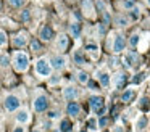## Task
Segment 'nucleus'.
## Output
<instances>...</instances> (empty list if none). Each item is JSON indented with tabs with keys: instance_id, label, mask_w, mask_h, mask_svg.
I'll list each match as a JSON object with an SVG mask.
<instances>
[{
	"instance_id": "nucleus-42",
	"label": "nucleus",
	"mask_w": 150,
	"mask_h": 132,
	"mask_svg": "<svg viewBox=\"0 0 150 132\" xmlns=\"http://www.w3.org/2000/svg\"><path fill=\"white\" fill-rule=\"evenodd\" d=\"M49 118H50V119H55V118H58V111H50Z\"/></svg>"
},
{
	"instance_id": "nucleus-44",
	"label": "nucleus",
	"mask_w": 150,
	"mask_h": 132,
	"mask_svg": "<svg viewBox=\"0 0 150 132\" xmlns=\"http://www.w3.org/2000/svg\"><path fill=\"white\" fill-rule=\"evenodd\" d=\"M2 8H4V5H2V0H0V11H2Z\"/></svg>"
},
{
	"instance_id": "nucleus-25",
	"label": "nucleus",
	"mask_w": 150,
	"mask_h": 132,
	"mask_svg": "<svg viewBox=\"0 0 150 132\" xmlns=\"http://www.w3.org/2000/svg\"><path fill=\"white\" fill-rule=\"evenodd\" d=\"M8 5L13 6V8H21V6H24V3H26V0H7Z\"/></svg>"
},
{
	"instance_id": "nucleus-16",
	"label": "nucleus",
	"mask_w": 150,
	"mask_h": 132,
	"mask_svg": "<svg viewBox=\"0 0 150 132\" xmlns=\"http://www.w3.org/2000/svg\"><path fill=\"white\" fill-rule=\"evenodd\" d=\"M63 97H65V100H68V102L69 100H76L79 97V92L74 85H68V87L63 89Z\"/></svg>"
},
{
	"instance_id": "nucleus-47",
	"label": "nucleus",
	"mask_w": 150,
	"mask_h": 132,
	"mask_svg": "<svg viewBox=\"0 0 150 132\" xmlns=\"http://www.w3.org/2000/svg\"><path fill=\"white\" fill-rule=\"evenodd\" d=\"M81 132H87V131H81Z\"/></svg>"
},
{
	"instance_id": "nucleus-38",
	"label": "nucleus",
	"mask_w": 150,
	"mask_h": 132,
	"mask_svg": "<svg viewBox=\"0 0 150 132\" xmlns=\"http://www.w3.org/2000/svg\"><path fill=\"white\" fill-rule=\"evenodd\" d=\"M118 61H120V60H118V56H116V55H113V56L110 58V66H116Z\"/></svg>"
},
{
	"instance_id": "nucleus-12",
	"label": "nucleus",
	"mask_w": 150,
	"mask_h": 132,
	"mask_svg": "<svg viewBox=\"0 0 150 132\" xmlns=\"http://www.w3.org/2000/svg\"><path fill=\"white\" fill-rule=\"evenodd\" d=\"M113 23H115V26H116V28L123 29V28H127V26H129L131 19H129V16L124 15V13H118V15L113 18Z\"/></svg>"
},
{
	"instance_id": "nucleus-29",
	"label": "nucleus",
	"mask_w": 150,
	"mask_h": 132,
	"mask_svg": "<svg viewBox=\"0 0 150 132\" xmlns=\"http://www.w3.org/2000/svg\"><path fill=\"white\" fill-rule=\"evenodd\" d=\"M7 42H8V35H7V32H5L4 29H0V47L7 45Z\"/></svg>"
},
{
	"instance_id": "nucleus-22",
	"label": "nucleus",
	"mask_w": 150,
	"mask_h": 132,
	"mask_svg": "<svg viewBox=\"0 0 150 132\" xmlns=\"http://www.w3.org/2000/svg\"><path fill=\"white\" fill-rule=\"evenodd\" d=\"M136 97V92H134L132 89H126L123 92V95H121V102H124V103H129L131 100Z\"/></svg>"
},
{
	"instance_id": "nucleus-20",
	"label": "nucleus",
	"mask_w": 150,
	"mask_h": 132,
	"mask_svg": "<svg viewBox=\"0 0 150 132\" xmlns=\"http://www.w3.org/2000/svg\"><path fill=\"white\" fill-rule=\"evenodd\" d=\"M127 16H129L131 21H137V19L142 16V8H140L139 5H134L132 8L129 10V13H127Z\"/></svg>"
},
{
	"instance_id": "nucleus-24",
	"label": "nucleus",
	"mask_w": 150,
	"mask_h": 132,
	"mask_svg": "<svg viewBox=\"0 0 150 132\" xmlns=\"http://www.w3.org/2000/svg\"><path fill=\"white\" fill-rule=\"evenodd\" d=\"M31 50L33 52H40L42 50V44H40V40L33 39V40H31Z\"/></svg>"
},
{
	"instance_id": "nucleus-21",
	"label": "nucleus",
	"mask_w": 150,
	"mask_h": 132,
	"mask_svg": "<svg viewBox=\"0 0 150 132\" xmlns=\"http://www.w3.org/2000/svg\"><path fill=\"white\" fill-rule=\"evenodd\" d=\"M126 60L131 63V66H132V64H137V63H139L140 56H139V53H137V50H127Z\"/></svg>"
},
{
	"instance_id": "nucleus-30",
	"label": "nucleus",
	"mask_w": 150,
	"mask_h": 132,
	"mask_svg": "<svg viewBox=\"0 0 150 132\" xmlns=\"http://www.w3.org/2000/svg\"><path fill=\"white\" fill-rule=\"evenodd\" d=\"M134 5H136V0H123V2H121V6H123L124 10H131Z\"/></svg>"
},
{
	"instance_id": "nucleus-28",
	"label": "nucleus",
	"mask_w": 150,
	"mask_h": 132,
	"mask_svg": "<svg viewBox=\"0 0 150 132\" xmlns=\"http://www.w3.org/2000/svg\"><path fill=\"white\" fill-rule=\"evenodd\" d=\"M78 80L81 84H87V80H89V74L86 73V71H79L78 73Z\"/></svg>"
},
{
	"instance_id": "nucleus-32",
	"label": "nucleus",
	"mask_w": 150,
	"mask_h": 132,
	"mask_svg": "<svg viewBox=\"0 0 150 132\" xmlns=\"http://www.w3.org/2000/svg\"><path fill=\"white\" fill-rule=\"evenodd\" d=\"M139 108H142V109L150 108V103H149V98H147V97H142V98H140V102H139Z\"/></svg>"
},
{
	"instance_id": "nucleus-6",
	"label": "nucleus",
	"mask_w": 150,
	"mask_h": 132,
	"mask_svg": "<svg viewBox=\"0 0 150 132\" xmlns=\"http://www.w3.org/2000/svg\"><path fill=\"white\" fill-rule=\"evenodd\" d=\"M49 60H50V66H52V69H55V71H63L66 68V64H68L66 56H63V55H60V53L53 55V56L49 58Z\"/></svg>"
},
{
	"instance_id": "nucleus-17",
	"label": "nucleus",
	"mask_w": 150,
	"mask_h": 132,
	"mask_svg": "<svg viewBox=\"0 0 150 132\" xmlns=\"http://www.w3.org/2000/svg\"><path fill=\"white\" fill-rule=\"evenodd\" d=\"M29 119H31V114L26 108H21V109L18 108L16 109V121L20 122V124H28Z\"/></svg>"
},
{
	"instance_id": "nucleus-39",
	"label": "nucleus",
	"mask_w": 150,
	"mask_h": 132,
	"mask_svg": "<svg viewBox=\"0 0 150 132\" xmlns=\"http://www.w3.org/2000/svg\"><path fill=\"white\" fill-rule=\"evenodd\" d=\"M121 63H123V66H124V68H126V69H131V68H132V66H131V63H129V61H127V60H126V58H124V60H123V61H121Z\"/></svg>"
},
{
	"instance_id": "nucleus-46",
	"label": "nucleus",
	"mask_w": 150,
	"mask_h": 132,
	"mask_svg": "<svg viewBox=\"0 0 150 132\" xmlns=\"http://www.w3.org/2000/svg\"><path fill=\"white\" fill-rule=\"evenodd\" d=\"M147 2H149V5H150V0H147Z\"/></svg>"
},
{
	"instance_id": "nucleus-4",
	"label": "nucleus",
	"mask_w": 150,
	"mask_h": 132,
	"mask_svg": "<svg viewBox=\"0 0 150 132\" xmlns=\"http://www.w3.org/2000/svg\"><path fill=\"white\" fill-rule=\"evenodd\" d=\"M33 108H34V111H36V113H44V111H47V108H49V97H47L45 93L39 92L36 97H34Z\"/></svg>"
},
{
	"instance_id": "nucleus-43",
	"label": "nucleus",
	"mask_w": 150,
	"mask_h": 132,
	"mask_svg": "<svg viewBox=\"0 0 150 132\" xmlns=\"http://www.w3.org/2000/svg\"><path fill=\"white\" fill-rule=\"evenodd\" d=\"M13 132H23V127H16V129H15Z\"/></svg>"
},
{
	"instance_id": "nucleus-13",
	"label": "nucleus",
	"mask_w": 150,
	"mask_h": 132,
	"mask_svg": "<svg viewBox=\"0 0 150 132\" xmlns=\"http://www.w3.org/2000/svg\"><path fill=\"white\" fill-rule=\"evenodd\" d=\"M66 113H68V116H71V118L79 116L81 114V106H79V103L74 102V100H69L68 105H66Z\"/></svg>"
},
{
	"instance_id": "nucleus-2",
	"label": "nucleus",
	"mask_w": 150,
	"mask_h": 132,
	"mask_svg": "<svg viewBox=\"0 0 150 132\" xmlns=\"http://www.w3.org/2000/svg\"><path fill=\"white\" fill-rule=\"evenodd\" d=\"M126 45H127L126 39H124V35L120 34V32H118V34H113V37L110 39V42H108L110 52H113L115 55H118V53H121V52L126 50Z\"/></svg>"
},
{
	"instance_id": "nucleus-10",
	"label": "nucleus",
	"mask_w": 150,
	"mask_h": 132,
	"mask_svg": "<svg viewBox=\"0 0 150 132\" xmlns=\"http://www.w3.org/2000/svg\"><path fill=\"white\" fill-rule=\"evenodd\" d=\"M28 42H29V34L26 31H20L13 37V45L16 48H23L24 45H28Z\"/></svg>"
},
{
	"instance_id": "nucleus-14",
	"label": "nucleus",
	"mask_w": 150,
	"mask_h": 132,
	"mask_svg": "<svg viewBox=\"0 0 150 132\" xmlns=\"http://www.w3.org/2000/svg\"><path fill=\"white\" fill-rule=\"evenodd\" d=\"M126 82H127V77H126V73H124V71H120V73H116L113 76V84H115L116 89H124Z\"/></svg>"
},
{
	"instance_id": "nucleus-1",
	"label": "nucleus",
	"mask_w": 150,
	"mask_h": 132,
	"mask_svg": "<svg viewBox=\"0 0 150 132\" xmlns=\"http://www.w3.org/2000/svg\"><path fill=\"white\" fill-rule=\"evenodd\" d=\"M11 64H13L16 73L28 71V68H29V56H28V53H24V52H15L13 58H11Z\"/></svg>"
},
{
	"instance_id": "nucleus-7",
	"label": "nucleus",
	"mask_w": 150,
	"mask_h": 132,
	"mask_svg": "<svg viewBox=\"0 0 150 132\" xmlns=\"http://www.w3.org/2000/svg\"><path fill=\"white\" fill-rule=\"evenodd\" d=\"M89 103H91V108L94 109V111L97 113L98 116H102V113L105 111L103 97H100V95H92V97H91V100H89Z\"/></svg>"
},
{
	"instance_id": "nucleus-35",
	"label": "nucleus",
	"mask_w": 150,
	"mask_h": 132,
	"mask_svg": "<svg viewBox=\"0 0 150 132\" xmlns=\"http://www.w3.org/2000/svg\"><path fill=\"white\" fill-rule=\"evenodd\" d=\"M86 50L89 52V53H97V50H98V45H95V44H87L86 45Z\"/></svg>"
},
{
	"instance_id": "nucleus-23",
	"label": "nucleus",
	"mask_w": 150,
	"mask_h": 132,
	"mask_svg": "<svg viewBox=\"0 0 150 132\" xmlns=\"http://www.w3.org/2000/svg\"><path fill=\"white\" fill-rule=\"evenodd\" d=\"M139 40H140V35L137 34V32H134V34L129 35V40H127V44L131 45V48H136L137 45H139Z\"/></svg>"
},
{
	"instance_id": "nucleus-48",
	"label": "nucleus",
	"mask_w": 150,
	"mask_h": 132,
	"mask_svg": "<svg viewBox=\"0 0 150 132\" xmlns=\"http://www.w3.org/2000/svg\"><path fill=\"white\" fill-rule=\"evenodd\" d=\"M105 132H108V131H105Z\"/></svg>"
},
{
	"instance_id": "nucleus-34",
	"label": "nucleus",
	"mask_w": 150,
	"mask_h": 132,
	"mask_svg": "<svg viewBox=\"0 0 150 132\" xmlns=\"http://www.w3.org/2000/svg\"><path fill=\"white\" fill-rule=\"evenodd\" d=\"M29 19H31V11L29 10H23V11H21V21L28 23Z\"/></svg>"
},
{
	"instance_id": "nucleus-19",
	"label": "nucleus",
	"mask_w": 150,
	"mask_h": 132,
	"mask_svg": "<svg viewBox=\"0 0 150 132\" xmlns=\"http://www.w3.org/2000/svg\"><path fill=\"white\" fill-rule=\"evenodd\" d=\"M97 80L100 82L102 87H108L110 85V74L107 71H97Z\"/></svg>"
},
{
	"instance_id": "nucleus-27",
	"label": "nucleus",
	"mask_w": 150,
	"mask_h": 132,
	"mask_svg": "<svg viewBox=\"0 0 150 132\" xmlns=\"http://www.w3.org/2000/svg\"><path fill=\"white\" fill-rule=\"evenodd\" d=\"M8 64H10V56H8L7 53H2V55H0V66L7 68Z\"/></svg>"
},
{
	"instance_id": "nucleus-37",
	"label": "nucleus",
	"mask_w": 150,
	"mask_h": 132,
	"mask_svg": "<svg viewBox=\"0 0 150 132\" xmlns=\"http://www.w3.org/2000/svg\"><path fill=\"white\" fill-rule=\"evenodd\" d=\"M107 124H108V119L107 118H103V116H102V118H98V122H97L98 127H105Z\"/></svg>"
},
{
	"instance_id": "nucleus-15",
	"label": "nucleus",
	"mask_w": 150,
	"mask_h": 132,
	"mask_svg": "<svg viewBox=\"0 0 150 132\" xmlns=\"http://www.w3.org/2000/svg\"><path fill=\"white\" fill-rule=\"evenodd\" d=\"M68 31H69V35H71L73 39H79V37H81V32H82L81 23H79V21H73V23H69Z\"/></svg>"
},
{
	"instance_id": "nucleus-8",
	"label": "nucleus",
	"mask_w": 150,
	"mask_h": 132,
	"mask_svg": "<svg viewBox=\"0 0 150 132\" xmlns=\"http://www.w3.org/2000/svg\"><path fill=\"white\" fill-rule=\"evenodd\" d=\"M82 13L89 19H94L97 16V11H95V6L92 0H82Z\"/></svg>"
},
{
	"instance_id": "nucleus-26",
	"label": "nucleus",
	"mask_w": 150,
	"mask_h": 132,
	"mask_svg": "<svg viewBox=\"0 0 150 132\" xmlns=\"http://www.w3.org/2000/svg\"><path fill=\"white\" fill-rule=\"evenodd\" d=\"M60 131L62 132H71V122L68 121V119H63L62 121V124H60Z\"/></svg>"
},
{
	"instance_id": "nucleus-11",
	"label": "nucleus",
	"mask_w": 150,
	"mask_h": 132,
	"mask_svg": "<svg viewBox=\"0 0 150 132\" xmlns=\"http://www.w3.org/2000/svg\"><path fill=\"white\" fill-rule=\"evenodd\" d=\"M53 35H55V32H53V29L50 28L49 24H44L42 28L39 29V37H40V42H50L53 39Z\"/></svg>"
},
{
	"instance_id": "nucleus-9",
	"label": "nucleus",
	"mask_w": 150,
	"mask_h": 132,
	"mask_svg": "<svg viewBox=\"0 0 150 132\" xmlns=\"http://www.w3.org/2000/svg\"><path fill=\"white\" fill-rule=\"evenodd\" d=\"M68 47H69V35L68 34H60L55 40V48L60 53H63L65 50H68Z\"/></svg>"
},
{
	"instance_id": "nucleus-31",
	"label": "nucleus",
	"mask_w": 150,
	"mask_h": 132,
	"mask_svg": "<svg viewBox=\"0 0 150 132\" xmlns=\"http://www.w3.org/2000/svg\"><path fill=\"white\" fill-rule=\"evenodd\" d=\"M144 79H145V74H144V73H139V74H136V76L131 79V82H132V84H140Z\"/></svg>"
},
{
	"instance_id": "nucleus-40",
	"label": "nucleus",
	"mask_w": 150,
	"mask_h": 132,
	"mask_svg": "<svg viewBox=\"0 0 150 132\" xmlns=\"http://www.w3.org/2000/svg\"><path fill=\"white\" fill-rule=\"evenodd\" d=\"M60 82V76H55V77H50V84H58Z\"/></svg>"
},
{
	"instance_id": "nucleus-18",
	"label": "nucleus",
	"mask_w": 150,
	"mask_h": 132,
	"mask_svg": "<svg viewBox=\"0 0 150 132\" xmlns=\"http://www.w3.org/2000/svg\"><path fill=\"white\" fill-rule=\"evenodd\" d=\"M73 63L78 66H84L86 64V55L82 50H74L73 52Z\"/></svg>"
},
{
	"instance_id": "nucleus-41",
	"label": "nucleus",
	"mask_w": 150,
	"mask_h": 132,
	"mask_svg": "<svg viewBox=\"0 0 150 132\" xmlns=\"http://www.w3.org/2000/svg\"><path fill=\"white\" fill-rule=\"evenodd\" d=\"M87 85L91 87V90H97V84H95V82H91V80H87Z\"/></svg>"
},
{
	"instance_id": "nucleus-36",
	"label": "nucleus",
	"mask_w": 150,
	"mask_h": 132,
	"mask_svg": "<svg viewBox=\"0 0 150 132\" xmlns=\"http://www.w3.org/2000/svg\"><path fill=\"white\" fill-rule=\"evenodd\" d=\"M95 5H97V8H98V13H103L105 10H107V6H105V3L102 2V0H97V3H95Z\"/></svg>"
},
{
	"instance_id": "nucleus-5",
	"label": "nucleus",
	"mask_w": 150,
	"mask_h": 132,
	"mask_svg": "<svg viewBox=\"0 0 150 132\" xmlns=\"http://www.w3.org/2000/svg\"><path fill=\"white\" fill-rule=\"evenodd\" d=\"M4 106H5L7 111H16V109L21 106L20 97L15 95V93H8V95L4 98Z\"/></svg>"
},
{
	"instance_id": "nucleus-33",
	"label": "nucleus",
	"mask_w": 150,
	"mask_h": 132,
	"mask_svg": "<svg viewBox=\"0 0 150 132\" xmlns=\"http://www.w3.org/2000/svg\"><path fill=\"white\" fill-rule=\"evenodd\" d=\"M145 126H147V119L144 118V116H140V118L137 119V129L142 131V129H145Z\"/></svg>"
},
{
	"instance_id": "nucleus-45",
	"label": "nucleus",
	"mask_w": 150,
	"mask_h": 132,
	"mask_svg": "<svg viewBox=\"0 0 150 132\" xmlns=\"http://www.w3.org/2000/svg\"><path fill=\"white\" fill-rule=\"evenodd\" d=\"M33 132H40V131H39V129H34V131H33Z\"/></svg>"
},
{
	"instance_id": "nucleus-3",
	"label": "nucleus",
	"mask_w": 150,
	"mask_h": 132,
	"mask_svg": "<svg viewBox=\"0 0 150 132\" xmlns=\"http://www.w3.org/2000/svg\"><path fill=\"white\" fill-rule=\"evenodd\" d=\"M36 74L39 77H50L52 76V66L47 56H42L36 61Z\"/></svg>"
}]
</instances>
